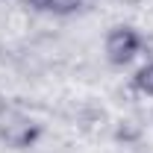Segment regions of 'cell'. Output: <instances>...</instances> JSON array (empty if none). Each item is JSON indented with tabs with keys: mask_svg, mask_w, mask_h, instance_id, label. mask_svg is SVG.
<instances>
[{
	"mask_svg": "<svg viewBox=\"0 0 153 153\" xmlns=\"http://www.w3.org/2000/svg\"><path fill=\"white\" fill-rule=\"evenodd\" d=\"M44 135V124L24 112H6L0 118V141L12 150H30Z\"/></svg>",
	"mask_w": 153,
	"mask_h": 153,
	"instance_id": "1",
	"label": "cell"
},
{
	"mask_svg": "<svg viewBox=\"0 0 153 153\" xmlns=\"http://www.w3.org/2000/svg\"><path fill=\"white\" fill-rule=\"evenodd\" d=\"M141 44H144V36L130 27V24H115L112 30L103 38V53H106V62L115 65V68H124L130 65L138 53H141Z\"/></svg>",
	"mask_w": 153,
	"mask_h": 153,
	"instance_id": "2",
	"label": "cell"
},
{
	"mask_svg": "<svg viewBox=\"0 0 153 153\" xmlns=\"http://www.w3.org/2000/svg\"><path fill=\"white\" fill-rule=\"evenodd\" d=\"M130 85H133L141 97H153V59L147 62V65H141V68L133 74Z\"/></svg>",
	"mask_w": 153,
	"mask_h": 153,
	"instance_id": "3",
	"label": "cell"
},
{
	"mask_svg": "<svg viewBox=\"0 0 153 153\" xmlns=\"http://www.w3.org/2000/svg\"><path fill=\"white\" fill-rule=\"evenodd\" d=\"M85 6V0H53V9L50 15H74Z\"/></svg>",
	"mask_w": 153,
	"mask_h": 153,
	"instance_id": "4",
	"label": "cell"
},
{
	"mask_svg": "<svg viewBox=\"0 0 153 153\" xmlns=\"http://www.w3.org/2000/svg\"><path fill=\"white\" fill-rule=\"evenodd\" d=\"M21 6L30 9V12H38V15H50L53 0H21Z\"/></svg>",
	"mask_w": 153,
	"mask_h": 153,
	"instance_id": "5",
	"label": "cell"
},
{
	"mask_svg": "<svg viewBox=\"0 0 153 153\" xmlns=\"http://www.w3.org/2000/svg\"><path fill=\"white\" fill-rule=\"evenodd\" d=\"M141 50H147V53L153 56V36H150V38H144V44H141Z\"/></svg>",
	"mask_w": 153,
	"mask_h": 153,
	"instance_id": "6",
	"label": "cell"
},
{
	"mask_svg": "<svg viewBox=\"0 0 153 153\" xmlns=\"http://www.w3.org/2000/svg\"><path fill=\"white\" fill-rule=\"evenodd\" d=\"M6 112H9V103H6V97L0 94V118H3V115H6Z\"/></svg>",
	"mask_w": 153,
	"mask_h": 153,
	"instance_id": "7",
	"label": "cell"
}]
</instances>
